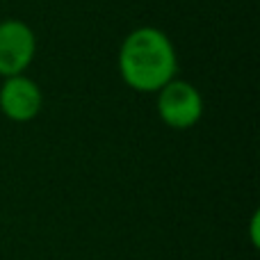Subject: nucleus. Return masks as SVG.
Returning <instances> with one entry per match:
<instances>
[{"label": "nucleus", "mask_w": 260, "mask_h": 260, "mask_svg": "<svg viewBox=\"0 0 260 260\" xmlns=\"http://www.w3.org/2000/svg\"><path fill=\"white\" fill-rule=\"evenodd\" d=\"M121 80L133 91L155 94L178 73V55L165 30L153 25L135 27L123 37L117 55Z\"/></svg>", "instance_id": "obj_1"}, {"label": "nucleus", "mask_w": 260, "mask_h": 260, "mask_svg": "<svg viewBox=\"0 0 260 260\" xmlns=\"http://www.w3.org/2000/svg\"><path fill=\"white\" fill-rule=\"evenodd\" d=\"M157 117L171 130H189L203 117V96L192 82L174 78L155 91Z\"/></svg>", "instance_id": "obj_2"}, {"label": "nucleus", "mask_w": 260, "mask_h": 260, "mask_svg": "<svg viewBox=\"0 0 260 260\" xmlns=\"http://www.w3.org/2000/svg\"><path fill=\"white\" fill-rule=\"evenodd\" d=\"M37 55V35L21 18L0 21V78L21 76Z\"/></svg>", "instance_id": "obj_3"}, {"label": "nucleus", "mask_w": 260, "mask_h": 260, "mask_svg": "<svg viewBox=\"0 0 260 260\" xmlns=\"http://www.w3.org/2000/svg\"><path fill=\"white\" fill-rule=\"evenodd\" d=\"M44 108L41 87L25 73L3 78L0 85V112L16 123H27L39 117Z\"/></svg>", "instance_id": "obj_4"}, {"label": "nucleus", "mask_w": 260, "mask_h": 260, "mask_svg": "<svg viewBox=\"0 0 260 260\" xmlns=\"http://www.w3.org/2000/svg\"><path fill=\"white\" fill-rule=\"evenodd\" d=\"M260 215L258 212H253V217H251V224H249V231H251V247H260V238H258V229H260Z\"/></svg>", "instance_id": "obj_5"}]
</instances>
